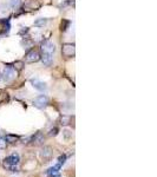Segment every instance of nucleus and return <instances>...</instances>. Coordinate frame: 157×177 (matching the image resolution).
Instances as JSON below:
<instances>
[{
  "label": "nucleus",
  "instance_id": "1",
  "mask_svg": "<svg viewBox=\"0 0 157 177\" xmlns=\"http://www.w3.org/2000/svg\"><path fill=\"white\" fill-rule=\"evenodd\" d=\"M20 162V156L18 152H13L8 157L5 158L4 161V166L11 171H17V165Z\"/></svg>",
  "mask_w": 157,
  "mask_h": 177
},
{
  "label": "nucleus",
  "instance_id": "2",
  "mask_svg": "<svg viewBox=\"0 0 157 177\" xmlns=\"http://www.w3.org/2000/svg\"><path fill=\"white\" fill-rule=\"evenodd\" d=\"M33 104L38 109H45L49 105V98L45 95H40V96H38V97L34 98Z\"/></svg>",
  "mask_w": 157,
  "mask_h": 177
},
{
  "label": "nucleus",
  "instance_id": "3",
  "mask_svg": "<svg viewBox=\"0 0 157 177\" xmlns=\"http://www.w3.org/2000/svg\"><path fill=\"white\" fill-rule=\"evenodd\" d=\"M1 77H3V79H4L5 81H11V80H13V79L15 78V71H14V69H13L12 66H6V67L4 69V71H3Z\"/></svg>",
  "mask_w": 157,
  "mask_h": 177
},
{
  "label": "nucleus",
  "instance_id": "4",
  "mask_svg": "<svg viewBox=\"0 0 157 177\" xmlns=\"http://www.w3.org/2000/svg\"><path fill=\"white\" fill-rule=\"evenodd\" d=\"M42 51L43 53H50V54H53L56 52V45L53 43H51L50 40H45L43 44H42Z\"/></svg>",
  "mask_w": 157,
  "mask_h": 177
},
{
  "label": "nucleus",
  "instance_id": "5",
  "mask_svg": "<svg viewBox=\"0 0 157 177\" xmlns=\"http://www.w3.org/2000/svg\"><path fill=\"white\" fill-rule=\"evenodd\" d=\"M31 84H32V86L36 88V90H38V91H40V92H44V91H46V90H47L46 84H45L44 81H42V80L37 79V78L31 79Z\"/></svg>",
  "mask_w": 157,
  "mask_h": 177
},
{
  "label": "nucleus",
  "instance_id": "6",
  "mask_svg": "<svg viewBox=\"0 0 157 177\" xmlns=\"http://www.w3.org/2000/svg\"><path fill=\"white\" fill-rule=\"evenodd\" d=\"M40 59V55L38 53V51L36 50H32V51H30L27 54H26V62L27 63H36L38 62Z\"/></svg>",
  "mask_w": 157,
  "mask_h": 177
},
{
  "label": "nucleus",
  "instance_id": "7",
  "mask_svg": "<svg viewBox=\"0 0 157 177\" xmlns=\"http://www.w3.org/2000/svg\"><path fill=\"white\" fill-rule=\"evenodd\" d=\"M75 45L73 44H64L63 45V54L66 57H72L75 55Z\"/></svg>",
  "mask_w": 157,
  "mask_h": 177
},
{
  "label": "nucleus",
  "instance_id": "8",
  "mask_svg": "<svg viewBox=\"0 0 157 177\" xmlns=\"http://www.w3.org/2000/svg\"><path fill=\"white\" fill-rule=\"evenodd\" d=\"M51 155H52V149H51L50 146H44L43 149H42V151H40V157L44 158V159L50 158Z\"/></svg>",
  "mask_w": 157,
  "mask_h": 177
},
{
  "label": "nucleus",
  "instance_id": "9",
  "mask_svg": "<svg viewBox=\"0 0 157 177\" xmlns=\"http://www.w3.org/2000/svg\"><path fill=\"white\" fill-rule=\"evenodd\" d=\"M52 60H53V58H52V54L50 53H43L42 55V62L45 66H50L52 64Z\"/></svg>",
  "mask_w": 157,
  "mask_h": 177
},
{
  "label": "nucleus",
  "instance_id": "10",
  "mask_svg": "<svg viewBox=\"0 0 157 177\" xmlns=\"http://www.w3.org/2000/svg\"><path fill=\"white\" fill-rule=\"evenodd\" d=\"M32 142H33L36 145H38V144H42V143L44 142V135H43V133H40V132H38V133H37V135L33 137Z\"/></svg>",
  "mask_w": 157,
  "mask_h": 177
},
{
  "label": "nucleus",
  "instance_id": "11",
  "mask_svg": "<svg viewBox=\"0 0 157 177\" xmlns=\"http://www.w3.org/2000/svg\"><path fill=\"white\" fill-rule=\"evenodd\" d=\"M46 24H47V20L44 18H39L34 21V26H37V27H44Z\"/></svg>",
  "mask_w": 157,
  "mask_h": 177
},
{
  "label": "nucleus",
  "instance_id": "12",
  "mask_svg": "<svg viewBox=\"0 0 157 177\" xmlns=\"http://www.w3.org/2000/svg\"><path fill=\"white\" fill-rule=\"evenodd\" d=\"M21 3V0H10V6L12 8H17Z\"/></svg>",
  "mask_w": 157,
  "mask_h": 177
},
{
  "label": "nucleus",
  "instance_id": "13",
  "mask_svg": "<svg viewBox=\"0 0 157 177\" xmlns=\"http://www.w3.org/2000/svg\"><path fill=\"white\" fill-rule=\"evenodd\" d=\"M70 121H71V118H70L69 116H63V117L60 118V122H61V124H63V125L69 124V123H70Z\"/></svg>",
  "mask_w": 157,
  "mask_h": 177
},
{
  "label": "nucleus",
  "instance_id": "14",
  "mask_svg": "<svg viewBox=\"0 0 157 177\" xmlns=\"http://www.w3.org/2000/svg\"><path fill=\"white\" fill-rule=\"evenodd\" d=\"M5 139H6V142L14 143V142H17V140H18V137H17V136H12V135H7V136L5 137Z\"/></svg>",
  "mask_w": 157,
  "mask_h": 177
},
{
  "label": "nucleus",
  "instance_id": "15",
  "mask_svg": "<svg viewBox=\"0 0 157 177\" xmlns=\"http://www.w3.org/2000/svg\"><path fill=\"white\" fill-rule=\"evenodd\" d=\"M6 144H7L6 139L3 138V137H0V149H5V148H6Z\"/></svg>",
  "mask_w": 157,
  "mask_h": 177
},
{
  "label": "nucleus",
  "instance_id": "16",
  "mask_svg": "<svg viewBox=\"0 0 157 177\" xmlns=\"http://www.w3.org/2000/svg\"><path fill=\"white\" fill-rule=\"evenodd\" d=\"M65 161H66V156H65V155H61V156L58 158V164H59V165H63V164L65 163Z\"/></svg>",
  "mask_w": 157,
  "mask_h": 177
},
{
  "label": "nucleus",
  "instance_id": "17",
  "mask_svg": "<svg viewBox=\"0 0 157 177\" xmlns=\"http://www.w3.org/2000/svg\"><path fill=\"white\" fill-rule=\"evenodd\" d=\"M58 135V129L57 128H53V129H51L50 131H49V136H57Z\"/></svg>",
  "mask_w": 157,
  "mask_h": 177
},
{
  "label": "nucleus",
  "instance_id": "18",
  "mask_svg": "<svg viewBox=\"0 0 157 177\" xmlns=\"http://www.w3.org/2000/svg\"><path fill=\"white\" fill-rule=\"evenodd\" d=\"M14 66H15L18 70H21V67H23V63H21V62H17V63L14 64Z\"/></svg>",
  "mask_w": 157,
  "mask_h": 177
},
{
  "label": "nucleus",
  "instance_id": "19",
  "mask_svg": "<svg viewBox=\"0 0 157 177\" xmlns=\"http://www.w3.org/2000/svg\"><path fill=\"white\" fill-rule=\"evenodd\" d=\"M64 135H65V137H66V138H69L72 133H70V131H69V130H65V131H64Z\"/></svg>",
  "mask_w": 157,
  "mask_h": 177
},
{
  "label": "nucleus",
  "instance_id": "20",
  "mask_svg": "<svg viewBox=\"0 0 157 177\" xmlns=\"http://www.w3.org/2000/svg\"><path fill=\"white\" fill-rule=\"evenodd\" d=\"M0 79H1V74H0Z\"/></svg>",
  "mask_w": 157,
  "mask_h": 177
}]
</instances>
